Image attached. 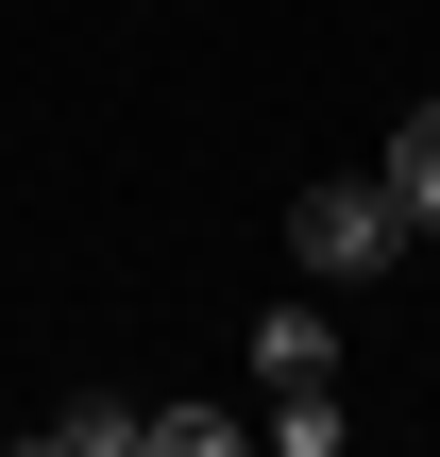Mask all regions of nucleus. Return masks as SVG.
Here are the masks:
<instances>
[{"label":"nucleus","instance_id":"1","mask_svg":"<svg viewBox=\"0 0 440 457\" xmlns=\"http://www.w3.org/2000/svg\"><path fill=\"white\" fill-rule=\"evenodd\" d=\"M254 407H271L288 457H339V322H322V288L254 322Z\"/></svg>","mask_w":440,"mask_h":457},{"label":"nucleus","instance_id":"2","mask_svg":"<svg viewBox=\"0 0 440 457\" xmlns=\"http://www.w3.org/2000/svg\"><path fill=\"white\" fill-rule=\"evenodd\" d=\"M407 237H424V220L390 204V170H356V187H305V204H288V271H305V288H356V271H390Z\"/></svg>","mask_w":440,"mask_h":457},{"label":"nucleus","instance_id":"3","mask_svg":"<svg viewBox=\"0 0 440 457\" xmlns=\"http://www.w3.org/2000/svg\"><path fill=\"white\" fill-rule=\"evenodd\" d=\"M373 170H390V204H407V220L440 237V85L407 102V119H390V153H373Z\"/></svg>","mask_w":440,"mask_h":457},{"label":"nucleus","instance_id":"4","mask_svg":"<svg viewBox=\"0 0 440 457\" xmlns=\"http://www.w3.org/2000/svg\"><path fill=\"white\" fill-rule=\"evenodd\" d=\"M136 457H237V407H136Z\"/></svg>","mask_w":440,"mask_h":457},{"label":"nucleus","instance_id":"5","mask_svg":"<svg viewBox=\"0 0 440 457\" xmlns=\"http://www.w3.org/2000/svg\"><path fill=\"white\" fill-rule=\"evenodd\" d=\"M34 457H136V407H51Z\"/></svg>","mask_w":440,"mask_h":457}]
</instances>
